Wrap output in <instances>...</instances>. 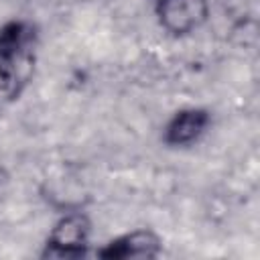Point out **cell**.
<instances>
[{
  "instance_id": "obj_1",
  "label": "cell",
  "mask_w": 260,
  "mask_h": 260,
  "mask_svg": "<svg viewBox=\"0 0 260 260\" xmlns=\"http://www.w3.org/2000/svg\"><path fill=\"white\" fill-rule=\"evenodd\" d=\"M35 26L26 20H8L0 26V104L16 100L35 67Z\"/></svg>"
},
{
  "instance_id": "obj_2",
  "label": "cell",
  "mask_w": 260,
  "mask_h": 260,
  "mask_svg": "<svg viewBox=\"0 0 260 260\" xmlns=\"http://www.w3.org/2000/svg\"><path fill=\"white\" fill-rule=\"evenodd\" d=\"M91 223L83 213L63 215L51 230L43 256L45 258H79L89 246Z\"/></svg>"
},
{
  "instance_id": "obj_3",
  "label": "cell",
  "mask_w": 260,
  "mask_h": 260,
  "mask_svg": "<svg viewBox=\"0 0 260 260\" xmlns=\"http://www.w3.org/2000/svg\"><path fill=\"white\" fill-rule=\"evenodd\" d=\"M162 28L173 35L193 32L207 18L205 0H158L156 6Z\"/></svg>"
},
{
  "instance_id": "obj_4",
  "label": "cell",
  "mask_w": 260,
  "mask_h": 260,
  "mask_svg": "<svg viewBox=\"0 0 260 260\" xmlns=\"http://www.w3.org/2000/svg\"><path fill=\"white\" fill-rule=\"evenodd\" d=\"M160 238L150 230L128 232L98 250L100 258H156L160 254Z\"/></svg>"
},
{
  "instance_id": "obj_5",
  "label": "cell",
  "mask_w": 260,
  "mask_h": 260,
  "mask_svg": "<svg viewBox=\"0 0 260 260\" xmlns=\"http://www.w3.org/2000/svg\"><path fill=\"white\" fill-rule=\"evenodd\" d=\"M209 126V114L201 108H187L177 112L165 126V142L169 146H189L197 142Z\"/></svg>"
}]
</instances>
